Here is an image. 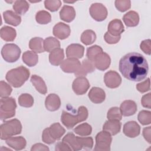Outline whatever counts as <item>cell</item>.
I'll list each match as a JSON object with an SVG mask.
<instances>
[{
  "label": "cell",
  "instance_id": "e0dca14e",
  "mask_svg": "<svg viewBox=\"0 0 151 151\" xmlns=\"http://www.w3.org/2000/svg\"><path fill=\"white\" fill-rule=\"evenodd\" d=\"M119 109L122 115L123 116H130L136 113L137 105L134 101L127 100L122 103Z\"/></svg>",
  "mask_w": 151,
  "mask_h": 151
},
{
  "label": "cell",
  "instance_id": "83f0119b",
  "mask_svg": "<svg viewBox=\"0 0 151 151\" xmlns=\"http://www.w3.org/2000/svg\"><path fill=\"white\" fill-rule=\"evenodd\" d=\"M1 38L5 41H13L17 35L16 30L8 26H4L0 31Z\"/></svg>",
  "mask_w": 151,
  "mask_h": 151
},
{
  "label": "cell",
  "instance_id": "f5cc1de1",
  "mask_svg": "<svg viewBox=\"0 0 151 151\" xmlns=\"http://www.w3.org/2000/svg\"><path fill=\"white\" fill-rule=\"evenodd\" d=\"M55 150L56 151H71L72 150L70 146L67 143H66L63 141L57 143V145H55Z\"/></svg>",
  "mask_w": 151,
  "mask_h": 151
},
{
  "label": "cell",
  "instance_id": "bcb514c9",
  "mask_svg": "<svg viewBox=\"0 0 151 151\" xmlns=\"http://www.w3.org/2000/svg\"><path fill=\"white\" fill-rule=\"evenodd\" d=\"M136 88L139 92H140L142 93H143L149 91L150 89V78H147L146 80L143 81V82L137 84Z\"/></svg>",
  "mask_w": 151,
  "mask_h": 151
},
{
  "label": "cell",
  "instance_id": "ab89813d",
  "mask_svg": "<svg viewBox=\"0 0 151 151\" xmlns=\"http://www.w3.org/2000/svg\"><path fill=\"white\" fill-rule=\"evenodd\" d=\"M137 119L142 125L150 124L151 123V112L147 110H142L139 113Z\"/></svg>",
  "mask_w": 151,
  "mask_h": 151
},
{
  "label": "cell",
  "instance_id": "9c48e42d",
  "mask_svg": "<svg viewBox=\"0 0 151 151\" xmlns=\"http://www.w3.org/2000/svg\"><path fill=\"white\" fill-rule=\"evenodd\" d=\"M90 86L88 80L85 77H79L74 80L72 88L76 94L83 95L87 91Z\"/></svg>",
  "mask_w": 151,
  "mask_h": 151
},
{
  "label": "cell",
  "instance_id": "681fc988",
  "mask_svg": "<svg viewBox=\"0 0 151 151\" xmlns=\"http://www.w3.org/2000/svg\"><path fill=\"white\" fill-rule=\"evenodd\" d=\"M141 50L147 55H150L151 53V41L149 39L143 40L140 45Z\"/></svg>",
  "mask_w": 151,
  "mask_h": 151
},
{
  "label": "cell",
  "instance_id": "f546056e",
  "mask_svg": "<svg viewBox=\"0 0 151 151\" xmlns=\"http://www.w3.org/2000/svg\"><path fill=\"white\" fill-rule=\"evenodd\" d=\"M62 141L67 143L70 146L72 150L77 151V150H80L82 149V147L80 146L78 141L77 136H76L72 133H67L63 137Z\"/></svg>",
  "mask_w": 151,
  "mask_h": 151
},
{
  "label": "cell",
  "instance_id": "f1b7e54d",
  "mask_svg": "<svg viewBox=\"0 0 151 151\" xmlns=\"http://www.w3.org/2000/svg\"><path fill=\"white\" fill-rule=\"evenodd\" d=\"M48 129L51 136L55 140H60L65 132V129L59 123L52 124Z\"/></svg>",
  "mask_w": 151,
  "mask_h": 151
},
{
  "label": "cell",
  "instance_id": "6da1fadb",
  "mask_svg": "<svg viewBox=\"0 0 151 151\" xmlns=\"http://www.w3.org/2000/svg\"><path fill=\"white\" fill-rule=\"evenodd\" d=\"M119 71L126 78L133 81H140L146 77L149 65L143 55L132 52L126 54L120 59Z\"/></svg>",
  "mask_w": 151,
  "mask_h": 151
},
{
  "label": "cell",
  "instance_id": "11a10c76",
  "mask_svg": "<svg viewBox=\"0 0 151 151\" xmlns=\"http://www.w3.org/2000/svg\"><path fill=\"white\" fill-rule=\"evenodd\" d=\"M150 132H151V127L149 126L147 127H145L143 130V136L145 139L149 143H151V137H150Z\"/></svg>",
  "mask_w": 151,
  "mask_h": 151
},
{
  "label": "cell",
  "instance_id": "603a6c76",
  "mask_svg": "<svg viewBox=\"0 0 151 151\" xmlns=\"http://www.w3.org/2000/svg\"><path fill=\"white\" fill-rule=\"evenodd\" d=\"M74 8L69 5H64L60 11V18L67 22H71L76 17Z\"/></svg>",
  "mask_w": 151,
  "mask_h": 151
},
{
  "label": "cell",
  "instance_id": "e575fe53",
  "mask_svg": "<svg viewBox=\"0 0 151 151\" xmlns=\"http://www.w3.org/2000/svg\"><path fill=\"white\" fill-rule=\"evenodd\" d=\"M12 7L16 14L23 15L28 11L29 5L26 1H16Z\"/></svg>",
  "mask_w": 151,
  "mask_h": 151
},
{
  "label": "cell",
  "instance_id": "60d3db41",
  "mask_svg": "<svg viewBox=\"0 0 151 151\" xmlns=\"http://www.w3.org/2000/svg\"><path fill=\"white\" fill-rule=\"evenodd\" d=\"M108 120H117L120 121L122 118L120 109L117 107H113L110 108L107 114Z\"/></svg>",
  "mask_w": 151,
  "mask_h": 151
},
{
  "label": "cell",
  "instance_id": "d4e9b609",
  "mask_svg": "<svg viewBox=\"0 0 151 151\" xmlns=\"http://www.w3.org/2000/svg\"><path fill=\"white\" fill-rule=\"evenodd\" d=\"M123 20L127 27H133L138 25L139 22V16L136 11H130L124 15Z\"/></svg>",
  "mask_w": 151,
  "mask_h": 151
},
{
  "label": "cell",
  "instance_id": "4dcf8cb0",
  "mask_svg": "<svg viewBox=\"0 0 151 151\" xmlns=\"http://www.w3.org/2000/svg\"><path fill=\"white\" fill-rule=\"evenodd\" d=\"M24 63L29 67L35 66L38 61V56L36 52L31 51H27L22 54Z\"/></svg>",
  "mask_w": 151,
  "mask_h": 151
},
{
  "label": "cell",
  "instance_id": "d6a6232c",
  "mask_svg": "<svg viewBox=\"0 0 151 151\" xmlns=\"http://www.w3.org/2000/svg\"><path fill=\"white\" fill-rule=\"evenodd\" d=\"M60 41L55 38L52 37H49L46 38L44 41V50L47 52H51L54 50L60 48Z\"/></svg>",
  "mask_w": 151,
  "mask_h": 151
},
{
  "label": "cell",
  "instance_id": "db71d44e",
  "mask_svg": "<svg viewBox=\"0 0 151 151\" xmlns=\"http://www.w3.org/2000/svg\"><path fill=\"white\" fill-rule=\"evenodd\" d=\"M31 151H48L49 148L45 145H43L42 143H36L32 146V147L31 149Z\"/></svg>",
  "mask_w": 151,
  "mask_h": 151
},
{
  "label": "cell",
  "instance_id": "7bdbcfd3",
  "mask_svg": "<svg viewBox=\"0 0 151 151\" xmlns=\"http://www.w3.org/2000/svg\"><path fill=\"white\" fill-rule=\"evenodd\" d=\"M78 141L82 147V149H91L93 146V139L91 137H78L77 136Z\"/></svg>",
  "mask_w": 151,
  "mask_h": 151
},
{
  "label": "cell",
  "instance_id": "277c9868",
  "mask_svg": "<svg viewBox=\"0 0 151 151\" xmlns=\"http://www.w3.org/2000/svg\"><path fill=\"white\" fill-rule=\"evenodd\" d=\"M17 104L12 97H2L0 104V119L5 120L15 115Z\"/></svg>",
  "mask_w": 151,
  "mask_h": 151
},
{
  "label": "cell",
  "instance_id": "ffe728a7",
  "mask_svg": "<svg viewBox=\"0 0 151 151\" xmlns=\"http://www.w3.org/2000/svg\"><path fill=\"white\" fill-rule=\"evenodd\" d=\"M6 143L15 150L24 149L27 145L26 140L22 136L11 137L6 140Z\"/></svg>",
  "mask_w": 151,
  "mask_h": 151
},
{
  "label": "cell",
  "instance_id": "52a82bcc",
  "mask_svg": "<svg viewBox=\"0 0 151 151\" xmlns=\"http://www.w3.org/2000/svg\"><path fill=\"white\" fill-rule=\"evenodd\" d=\"M91 17L97 21H104L107 16V9L104 5L101 3L93 4L89 9Z\"/></svg>",
  "mask_w": 151,
  "mask_h": 151
},
{
  "label": "cell",
  "instance_id": "484cf974",
  "mask_svg": "<svg viewBox=\"0 0 151 151\" xmlns=\"http://www.w3.org/2000/svg\"><path fill=\"white\" fill-rule=\"evenodd\" d=\"M64 58V50L62 48H58L52 51L49 55V61L51 64L57 66L60 65Z\"/></svg>",
  "mask_w": 151,
  "mask_h": 151
},
{
  "label": "cell",
  "instance_id": "8d00e7d4",
  "mask_svg": "<svg viewBox=\"0 0 151 151\" xmlns=\"http://www.w3.org/2000/svg\"><path fill=\"white\" fill-rule=\"evenodd\" d=\"M18 103L22 107H31L33 106L34 99L31 94L24 93L19 96Z\"/></svg>",
  "mask_w": 151,
  "mask_h": 151
},
{
  "label": "cell",
  "instance_id": "1f68e13d",
  "mask_svg": "<svg viewBox=\"0 0 151 151\" xmlns=\"http://www.w3.org/2000/svg\"><path fill=\"white\" fill-rule=\"evenodd\" d=\"M29 48L36 53L44 52V40L40 37H34L30 40L29 42Z\"/></svg>",
  "mask_w": 151,
  "mask_h": 151
},
{
  "label": "cell",
  "instance_id": "7dc6e473",
  "mask_svg": "<svg viewBox=\"0 0 151 151\" xmlns=\"http://www.w3.org/2000/svg\"><path fill=\"white\" fill-rule=\"evenodd\" d=\"M42 140L44 143L48 145L52 144L55 142V140H54L52 138V137L51 136L49 132L48 127L45 129L43 130L42 134Z\"/></svg>",
  "mask_w": 151,
  "mask_h": 151
},
{
  "label": "cell",
  "instance_id": "cb8c5ba5",
  "mask_svg": "<svg viewBox=\"0 0 151 151\" xmlns=\"http://www.w3.org/2000/svg\"><path fill=\"white\" fill-rule=\"evenodd\" d=\"M3 17L5 23L16 27L21 22V17L11 10H7L3 12Z\"/></svg>",
  "mask_w": 151,
  "mask_h": 151
},
{
  "label": "cell",
  "instance_id": "f35d334b",
  "mask_svg": "<svg viewBox=\"0 0 151 151\" xmlns=\"http://www.w3.org/2000/svg\"><path fill=\"white\" fill-rule=\"evenodd\" d=\"M103 52V49L101 47L97 45H93L91 47H88L87 49V58L92 61H94V60L95 59V58L101 52Z\"/></svg>",
  "mask_w": 151,
  "mask_h": 151
},
{
  "label": "cell",
  "instance_id": "ac0fdd59",
  "mask_svg": "<svg viewBox=\"0 0 151 151\" xmlns=\"http://www.w3.org/2000/svg\"><path fill=\"white\" fill-rule=\"evenodd\" d=\"M88 96L93 103L96 104H100L104 101L106 98V94L102 88L94 87L90 90Z\"/></svg>",
  "mask_w": 151,
  "mask_h": 151
},
{
  "label": "cell",
  "instance_id": "f6af8a7d",
  "mask_svg": "<svg viewBox=\"0 0 151 151\" xmlns=\"http://www.w3.org/2000/svg\"><path fill=\"white\" fill-rule=\"evenodd\" d=\"M12 89L11 87L4 81L0 82V96L1 97H8L11 93Z\"/></svg>",
  "mask_w": 151,
  "mask_h": 151
},
{
  "label": "cell",
  "instance_id": "f907efd6",
  "mask_svg": "<svg viewBox=\"0 0 151 151\" xmlns=\"http://www.w3.org/2000/svg\"><path fill=\"white\" fill-rule=\"evenodd\" d=\"M77 114L79 116L81 122L85 121L88 117V110H87V108L83 106H80L78 108Z\"/></svg>",
  "mask_w": 151,
  "mask_h": 151
},
{
  "label": "cell",
  "instance_id": "8992f818",
  "mask_svg": "<svg viewBox=\"0 0 151 151\" xmlns=\"http://www.w3.org/2000/svg\"><path fill=\"white\" fill-rule=\"evenodd\" d=\"M112 138L110 133L103 130L97 133L96 136L95 151H110Z\"/></svg>",
  "mask_w": 151,
  "mask_h": 151
},
{
  "label": "cell",
  "instance_id": "8fae6325",
  "mask_svg": "<svg viewBox=\"0 0 151 151\" xmlns=\"http://www.w3.org/2000/svg\"><path fill=\"white\" fill-rule=\"evenodd\" d=\"M54 35L60 40H64L68 38L71 33L70 26L63 22H58L53 27Z\"/></svg>",
  "mask_w": 151,
  "mask_h": 151
},
{
  "label": "cell",
  "instance_id": "74e56055",
  "mask_svg": "<svg viewBox=\"0 0 151 151\" xmlns=\"http://www.w3.org/2000/svg\"><path fill=\"white\" fill-rule=\"evenodd\" d=\"M36 21L40 24H47L51 21L50 14L46 11H40L35 15Z\"/></svg>",
  "mask_w": 151,
  "mask_h": 151
},
{
  "label": "cell",
  "instance_id": "5b68a950",
  "mask_svg": "<svg viewBox=\"0 0 151 151\" xmlns=\"http://www.w3.org/2000/svg\"><path fill=\"white\" fill-rule=\"evenodd\" d=\"M19 47L12 43L5 44L1 50V55L4 60L8 63H14L17 61L21 55Z\"/></svg>",
  "mask_w": 151,
  "mask_h": 151
},
{
  "label": "cell",
  "instance_id": "2e32d148",
  "mask_svg": "<svg viewBox=\"0 0 151 151\" xmlns=\"http://www.w3.org/2000/svg\"><path fill=\"white\" fill-rule=\"evenodd\" d=\"M96 67L94 62L87 59H84L78 70L75 73V76L77 77H85L88 73H93L95 70Z\"/></svg>",
  "mask_w": 151,
  "mask_h": 151
},
{
  "label": "cell",
  "instance_id": "7a4b0ae2",
  "mask_svg": "<svg viewBox=\"0 0 151 151\" xmlns=\"http://www.w3.org/2000/svg\"><path fill=\"white\" fill-rule=\"evenodd\" d=\"M29 71L24 66H19L8 71L5 78L7 81L14 87H21L29 77Z\"/></svg>",
  "mask_w": 151,
  "mask_h": 151
},
{
  "label": "cell",
  "instance_id": "5bb4252c",
  "mask_svg": "<svg viewBox=\"0 0 151 151\" xmlns=\"http://www.w3.org/2000/svg\"><path fill=\"white\" fill-rule=\"evenodd\" d=\"M123 133L127 137L134 138L139 135L140 126L135 121H130L126 123L123 128Z\"/></svg>",
  "mask_w": 151,
  "mask_h": 151
},
{
  "label": "cell",
  "instance_id": "7402d4cb",
  "mask_svg": "<svg viewBox=\"0 0 151 151\" xmlns=\"http://www.w3.org/2000/svg\"><path fill=\"white\" fill-rule=\"evenodd\" d=\"M121 126L122 124L119 120H108L104 123L103 126V130L108 132L111 135L114 136L120 132Z\"/></svg>",
  "mask_w": 151,
  "mask_h": 151
},
{
  "label": "cell",
  "instance_id": "44dd1931",
  "mask_svg": "<svg viewBox=\"0 0 151 151\" xmlns=\"http://www.w3.org/2000/svg\"><path fill=\"white\" fill-rule=\"evenodd\" d=\"M107 29V32L114 36H119L124 31L122 22L118 19H114L111 21L108 25Z\"/></svg>",
  "mask_w": 151,
  "mask_h": 151
},
{
  "label": "cell",
  "instance_id": "4316f807",
  "mask_svg": "<svg viewBox=\"0 0 151 151\" xmlns=\"http://www.w3.org/2000/svg\"><path fill=\"white\" fill-rule=\"evenodd\" d=\"M31 82L35 87L37 91L42 94H45L47 92V87L44 80L40 76L34 74L31 77Z\"/></svg>",
  "mask_w": 151,
  "mask_h": 151
},
{
  "label": "cell",
  "instance_id": "30bf717a",
  "mask_svg": "<svg viewBox=\"0 0 151 151\" xmlns=\"http://www.w3.org/2000/svg\"><path fill=\"white\" fill-rule=\"evenodd\" d=\"M81 64L77 58H68L63 61L60 64V68L65 73H75L78 70Z\"/></svg>",
  "mask_w": 151,
  "mask_h": 151
},
{
  "label": "cell",
  "instance_id": "4fadbf2b",
  "mask_svg": "<svg viewBox=\"0 0 151 151\" xmlns=\"http://www.w3.org/2000/svg\"><path fill=\"white\" fill-rule=\"evenodd\" d=\"M61 121L62 123L67 128L72 129L78 123L81 122L78 115L71 114L66 111L63 110L61 116Z\"/></svg>",
  "mask_w": 151,
  "mask_h": 151
},
{
  "label": "cell",
  "instance_id": "9a60e30c",
  "mask_svg": "<svg viewBox=\"0 0 151 151\" xmlns=\"http://www.w3.org/2000/svg\"><path fill=\"white\" fill-rule=\"evenodd\" d=\"M84 47L79 44L69 45L66 49V55L68 58H81L83 57Z\"/></svg>",
  "mask_w": 151,
  "mask_h": 151
},
{
  "label": "cell",
  "instance_id": "3957f363",
  "mask_svg": "<svg viewBox=\"0 0 151 151\" xmlns=\"http://www.w3.org/2000/svg\"><path fill=\"white\" fill-rule=\"evenodd\" d=\"M22 131V124L20 121L17 119L5 122L0 126V138L1 140L7 139L17 134H19Z\"/></svg>",
  "mask_w": 151,
  "mask_h": 151
},
{
  "label": "cell",
  "instance_id": "7c38bea8",
  "mask_svg": "<svg viewBox=\"0 0 151 151\" xmlns=\"http://www.w3.org/2000/svg\"><path fill=\"white\" fill-rule=\"evenodd\" d=\"M96 68L101 71L107 70L111 63V58L109 54L104 52L99 54L93 61Z\"/></svg>",
  "mask_w": 151,
  "mask_h": 151
},
{
  "label": "cell",
  "instance_id": "c3c4849f",
  "mask_svg": "<svg viewBox=\"0 0 151 151\" xmlns=\"http://www.w3.org/2000/svg\"><path fill=\"white\" fill-rule=\"evenodd\" d=\"M120 35L114 36L108 32H106L104 35V39L105 41L109 44H114L117 43L120 40Z\"/></svg>",
  "mask_w": 151,
  "mask_h": 151
},
{
  "label": "cell",
  "instance_id": "ee69618b",
  "mask_svg": "<svg viewBox=\"0 0 151 151\" xmlns=\"http://www.w3.org/2000/svg\"><path fill=\"white\" fill-rule=\"evenodd\" d=\"M114 4L118 11L123 12L130 8L131 1L129 0H116Z\"/></svg>",
  "mask_w": 151,
  "mask_h": 151
},
{
  "label": "cell",
  "instance_id": "d590c367",
  "mask_svg": "<svg viewBox=\"0 0 151 151\" xmlns=\"http://www.w3.org/2000/svg\"><path fill=\"white\" fill-rule=\"evenodd\" d=\"M74 132L81 136H89L92 132V127L89 124L84 123L76 127L74 129Z\"/></svg>",
  "mask_w": 151,
  "mask_h": 151
},
{
  "label": "cell",
  "instance_id": "d6986e66",
  "mask_svg": "<svg viewBox=\"0 0 151 151\" xmlns=\"http://www.w3.org/2000/svg\"><path fill=\"white\" fill-rule=\"evenodd\" d=\"M45 106L46 109L51 111L57 110L61 106V100L57 94H50L45 99Z\"/></svg>",
  "mask_w": 151,
  "mask_h": 151
},
{
  "label": "cell",
  "instance_id": "816d5d0a",
  "mask_svg": "<svg viewBox=\"0 0 151 151\" xmlns=\"http://www.w3.org/2000/svg\"><path fill=\"white\" fill-rule=\"evenodd\" d=\"M151 93H149L145 95H144L141 99V103L142 105L146 108L150 109L151 108Z\"/></svg>",
  "mask_w": 151,
  "mask_h": 151
},
{
  "label": "cell",
  "instance_id": "b9f144b4",
  "mask_svg": "<svg viewBox=\"0 0 151 151\" xmlns=\"http://www.w3.org/2000/svg\"><path fill=\"white\" fill-rule=\"evenodd\" d=\"M46 9L51 12L57 11L61 5V1L60 0H46L44 1Z\"/></svg>",
  "mask_w": 151,
  "mask_h": 151
},
{
  "label": "cell",
  "instance_id": "ba28073f",
  "mask_svg": "<svg viewBox=\"0 0 151 151\" xmlns=\"http://www.w3.org/2000/svg\"><path fill=\"white\" fill-rule=\"evenodd\" d=\"M104 81L107 87L115 88L121 84L122 78L116 71L110 70L104 74Z\"/></svg>",
  "mask_w": 151,
  "mask_h": 151
},
{
  "label": "cell",
  "instance_id": "836d02e7",
  "mask_svg": "<svg viewBox=\"0 0 151 151\" xmlns=\"http://www.w3.org/2000/svg\"><path fill=\"white\" fill-rule=\"evenodd\" d=\"M96 39V33L91 29L85 30L81 35V41L85 45H88L92 44Z\"/></svg>",
  "mask_w": 151,
  "mask_h": 151
}]
</instances>
